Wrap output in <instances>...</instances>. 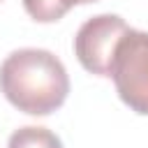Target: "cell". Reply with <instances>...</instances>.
<instances>
[{
    "instance_id": "obj_5",
    "label": "cell",
    "mask_w": 148,
    "mask_h": 148,
    "mask_svg": "<svg viewBox=\"0 0 148 148\" xmlns=\"http://www.w3.org/2000/svg\"><path fill=\"white\" fill-rule=\"evenodd\" d=\"M74 5H79V0H23L25 12L39 23H51L62 18Z\"/></svg>"
},
{
    "instance_id": "obj_2",
    "label": "cell",
    "mask_w": 148,
    "mask_h": 148,
    "mask_svg": "<svg viewBox=\"0 0 148 148\" xmlns=\"http://www.w3.org/2000/svg\"><path fill=\"white\" fill-rule=\"evenodd\" d=\"M109 76L118 97L132 111L148 116V32L127 28L116 46Z\"/></svg>"
},
{
    "instance_id": "obj_3",
    "label": "cell",
    "mask_w": 148,
    "mask_h": 148,
    "mask_svg": "<svg viewBox=\"0 0 148 148\" xmlns=\"http://www.w3.org/2000/svg\"><path fill=\"white\" fill-rule=\"evenodd\" d=\"M125 32L127 23L116 14H99L88 18L74 37V53L83 69L97 76H109L116 46Z\"/></svg>"
},
{
    "instance_id": "obj_6",
    "label": "cell",
    "mask_w": 148,
    "mask_h": 148,
    "mask_svg": "<svg viewBox=\"0 0 148 148\" xmlns=\"http://www.w3.org/2000/svg\"><path fill=\"white\" fill-rule=\"evenodd\" d=\"M79 2H97V0H79Z\"/></svg>"
},
{
    "instance_id": "obj_4",
    "label": "cell",
    "mask_w": 148,
    "mask_h": 148,
    "mask_svg": "<svg viewBox=\"0 0 148 148\" xmlns=\"http://www.w3.org/2000/svg\"><path fill=\"white\" fill-rule=\"evenodd\" d=\"M7 148H62V141L46 127L25 125L9 136Z\"/></svg>"
},
{
    "instance_id": "obj_1",
    "label": "cell",
    "mask_w": 148,
    "mask_h": 148,
    "mask_svg": "<svg viewBox=\"0 0 148 148\" xmlns=\"http://www.w3.org/2000/svg\"><path fill=\"white\" fill-rule=\"evenodd\" d=\"M0 92L23 113L49 116L69 92L65 65L46 49H18L0 65Z\"/></svg>"
}]
</instances>
